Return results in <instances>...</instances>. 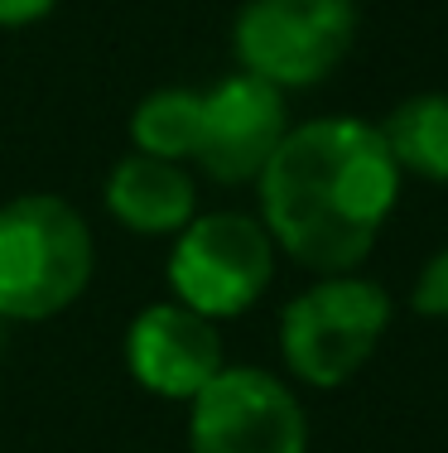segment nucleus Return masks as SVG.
Here are the masks:
<instances>
[{
  "label": "nucleus",
  "instance_id": "f257e3e1",
  "mask_svg": "<svg viewBox=\"0 0 448 453\" xmlns=\"http://www.w3.org/2000/svg\"><path fill=\"white\" fill-rule=\"evenodd\" d=\"M400 165L376 121L314 116L290 126L255 179L275 251L314 275L357 271L400 203Z\"/></svg>",
  "mask_w": 448,
  "mask_h": 453
},
{
  "label": "nucleus",
  "instance_id": "f03ea898",
  "mask_svg": "<svg viewBox=\"0 0 448 453\" xmlns=\"http://www.w3.org/2000/svg\"><path fill=\"white\" fill-rule=\"evenodd\" d=\"M97 271L92 226L58 193H19L0 208V319L44 323L82 299Z\"/></svg>",
  "mask_w": 448,
  "mask_h": 453
},
{
  "label": "nucleus",
  "instance_id": "7ed1b4c3",
  "mask_svg": "<svg viewBox=\"0 0 448 453\" xmlns=\"http://www.w3.org/2000/svg\"><path fill=\"white\" fill-rule=\"evenodd\" d=\"M391 314L396 304L376 280L357 271L314 275V285L299 289L280 314L285 372L314 391H338L376 357Z\"/></svg>",
  "mask_w": 448,
  "mask_h": 453
},
{
  "label": "nucleus",
  "instance_id": "20e7f679",
  "mask_svg": "<svg viewBox=\"0 0 448 453\" xmlns=\"http://www.w3.org/2000/svg\"><path fill=\"white\" fill-rule=\"evenodd\" d=\"M357 44L352 0H247L232 25L241 73L280 92L328 82Z\"/></svg>",
  "mask_w": 448,
  "mask_h": 453
},
{
  "label": "nucleus",
  "instance_id": "39448f33",
  "mask_svg": "<svg viewBox=\"0 0 448 453\" xmlns=\"http://www.w3.org/2000/svg\"><path fill=\"white\" fill-rule=\"evenodd\" d=\"M270 232L251 212H198L169 251V289L194 314L222 323L261 304L275 280Z\"/></svg>",
  "mask_w": 448,
  "mask_h": 453
},
{
  "label": "nucleus",
  "instance_id": "423d86ee",
  "mask_svg": "<svg viewBox=\"0 0 448 453\" xmlns=\"http://www.w3.org/2000/svg\"><path fill=\"white\" fill-rule=\"evenodd\" d=\"M188 453H308L304 401L265 366H222L188 401Z\"/></svg>",
  "mask_w": 448,
  "mask_h": 453
},
{
  "label": "nucleus",
  "instance_id": "0eeeda50",
  "mask_svg": "<svg viewBox=\"0 0 448 453\" xmlns=\"http://www.w3.org/2000/svg\"><path fill=\"white\" fill-rule=\"evenodd\" d=\"M290 131L285 92L251 73H227L208 92H198V135L188 165H198L212 183H255L270 155Z\"/></svg>",
  "mask_w": 448,
  "mask_h": 453
},
{
  "label": "nucleus",
  "instance_id": "6e6552de",
  "mask_svg": "<svg viewBox=\"0 0 448 453\" xmlns=\"http://www.w3.org/2000/svg\"><path fill=\"white\" fill-rule=\"evenodd\" d=\"M125 366L159 401H194L202 386L227 366L222 333L212 319L194 314L178 299L145 304L125 328Z\"/></svg>",
  "mask_w": 448,
  "mask_h": 453
},
{
  "label": "nucleus",
  "instance_id": "1a4fd4ad",
  "mask_svg": "<svg viewBox=\"0 0 448 453\" xmlns=\"http://www.w3.org/2000/svg\"><path fill=\"white\" fill-rule=\"evenodd\" d=\"M102 198L106 212L135 236H178L198 218L194 174L174 159H155L140 150H131L125 159L111 165Z\"/></svg>",
  "mask_w": 448,
  "mask_h": 453
},
{
  "label": "nucleus",
  "instance_id": "9d476101",
  "mask_svg": "<svg viewBox=\"0 0 448 453\" xmlns=\"http://www.w3.org/2000/svg\"><path fill=\"white\" fill-rule=\"evenodd\" d=\"M396 155L400 174L448 183V92H414L376 121Z\"/></svg>",
  "mask_w": 448,
  "mask_h": 453
},
{
  "label": "nucleus",
  "instance_id": "9b49d317",
  "mask_svg": "<svg viewBox=\"0 0 448 453\" xmlns=\"http://www.w3.org/2000/svg\"><path fill=\"white\" fill-rule=\"evenodd\" d=\"M198 135V88H159L131 111V145L140 155L184 165Z\"/></svg>",
  "mask_w": 448,
  "mask_h": 453
},
{
  "label": "nucleus",
  "instance_id": "f8f14e48",
  "mask_svg": "<svg viewBox=\"0 0 448 453\" xmlns=\"http://www.w3.org/2000/svg\"><path fill=\"white\" fill-rule=\"evenodd\" d=\"M410 309L420 319H439L448 323V246L429 256L414 275V289H410Z\"/></svg>",
  "mask_w": 448,
  "mask_h": 453
},
{
  "label": "nucleus",
  "instance_id": "ddd939ff",
  "mask_svg": "<svg viewBox=\"0 0 448 453\" xmlns=\"http://www.w3.org/2000/svg\"><path fill=\"white\" fill-rule=\"evenodd\" d=\"M58 0H0V29H25L39 25L44 15H53Z\"/></svg>",
  "mask_w": 448,
  "mask_h": 453
},
{
  "label": "nucleus",
  "instance_id": "4468645a",
  "mask_svg": "<svg viewBox=\"0 0 448 453\" xmlns=\"http://www.w3.org/2000/svg\"><path fill=\"white\" fill-rule=\"evenodd\" d=\"M0 333H5V319H0Z\"/></svg>",
  "mask_w": 448,
  "mask_h": 453
}]
</instances>
